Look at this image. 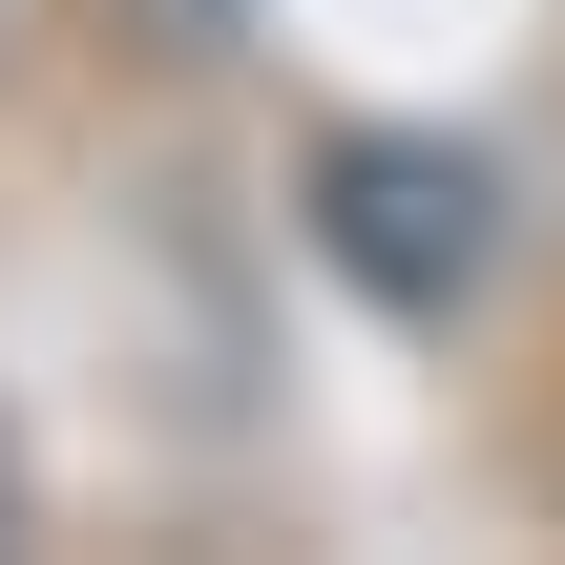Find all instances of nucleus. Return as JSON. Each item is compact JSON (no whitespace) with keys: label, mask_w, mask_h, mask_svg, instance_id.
I'll return each instance as SVG.
<instances>
[{"label":"nucleus","mask_w":565,"mask_h":565,"mask_svg":"<svg viewBox=\"0 0 565 565\" xmlns=\"http://www.w3.org/2000/svg\"><path fill=\"white\" fill-rule=\"evenodd\" d=\"M315 189H335L315 231H335V252H356V273L398 294V315L482 294V252H503V189H482V147H398V126H356V147H335Z\"/></svg>","instance_id":"obj_1"},{"label":"nucleus","mask_w":565,"mask_h":565,"mask_svg":"<svg viewBox=\"0 0 565 565\" xmlns=\"http://www.w3.org/2000/svg\"><path fill=\"white\" fill-rule=\"evenodd\" d=\"M0 524H21V461H0Z\"/></svg>","instance_id":"obj_2"}]
</instances>
